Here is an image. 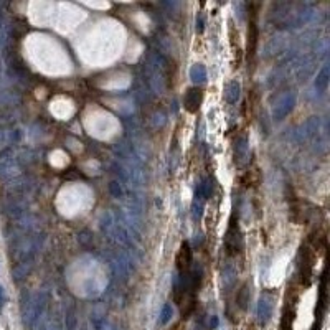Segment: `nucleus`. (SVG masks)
<instances>
[{
    "mask_svg": "<svg viewBox=\"0 0 330 330\" xmlns=\"http://www.w3.org/2000/svg\"><path fill=\"white\" fill-rule=\"evenodd\" d=\"M271 312H273V307H271V304L267 302V300H261L260 307H258V315H260V320H261L262 324L269 320Z\"/></svg>",
    "mask_w": 330,
    "mask_h": 330,
    "instance_id": "5",
    "label": "nucleus"
},
{
    "mask_svg": "<svg viewBox=\"0 0 330 330\" xmlns=\"http://www.w3.org/2000/svg\"><path fill=\"white\" fill-rule=\"evenodd\" d=\"M172 317V309H170V306H165L164 307V312H162V319H160V322L162 324H165L167 320Z\"/></svg>",
    "mask_w": 330,
    "mask_h": 330,
    "instance_id": "6",
    "label": "nucleus"
},
{
    "mask_svg": "<svg viewBox=\"0 0 330 330\" xmlns=\"http://www.w3.org/2000/svg\"><path fill=\"white\" fill-rule=\"evenodd\" d=\"M175 264H177V269L180 273H189L190 266H191V249L189 243H182L180 249L177 253V258H175Z\"/></svg>",
    "mask_w": 330,
    "mask_h": 330,
    "instance_id": "2",
    "label": "nucleus"
},
{
    "mask_svg": "<svg viewBox=\"0 0 330 330\" xmlns=\"http://www.w3.org/2000/svg\"><path fill=\"white\" fill-rule=\"evenodd\" d=\"M203 99V91L200 87H190L189 91L185 93V98H183V106L185 109L190 112V114H195L200 109V104H202Z\"/></svg>",
    "mask_w": 330,
    "mask_h": 330,
    "instance_id": "1",
    "label": "nucleus"
},
{
    "mask_svg": "<svg viewBox=\"0 0 330 330\" xmlns=\"http://www.w3.org/2000/svg\"><path fill=\"white\" fill-rule=\"evenodd\" d=\"M256 45H258V27H256V20H253L249 22V30H248V56L253 58L254 56V52H256Z\"/></svg>",
    "mask_w": 330,
    "mask_h": 330,
    "instance_id": "3",
    "label": "nucleus"
},
{
    "mask_svg": "<svg viewBox=\"0 0 330 330\" xmlns=\"http://www.w3.org/2000/svg\"><path fill=\"white\" fill-rule=\"evenodd\" d=\"M248 302H249V291H248V286L244 284V286H241V289L238 291L236 294V304L241 311H244V309L248 307Z\"/></svg>",
    "mask_w": 330,
    "mask_h": 330,
    "instance_id": "4",
    "label": "nucleus"
}]
</instances>
